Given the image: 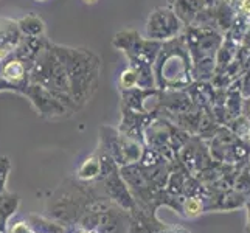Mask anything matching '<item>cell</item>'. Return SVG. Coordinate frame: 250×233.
<instances>
[{"label": "cell", "instance_id": "6da1fadb", "mask_svg": "<svg viewBox=\"0 0 250 233\" xmlns=\"http://www.w3.org/2000/svg\"><path fill=\"white\" fill-rule=\"evenodd\" d=\"M25 75V67L21 61H10L3 67V78L10 81H19Z\"/></svg>", "mask_w": 250, "mask_h": 233}, {"label": "cell", "instance_id": "5b68a950", "mask_svg": "<svg viewBox=\"0 0 250 233\" xmlns=\"http://www.w3.org/2000/svg\"><path fill=\"white\" fill-rule=\"evenodd\" d=\"M239 8H241V11H243V13L250 14V0H241Z\"/></svg>", "mask_w": 250, "mask_h": 233}, {"label": "cell", "instance_id": "52a82bcc", "mask_svg": "<svg viewBox=\"0 0 250 233\" xmlns=\"http://www.w3.org/2000/svg\"><path fill=\"white\" fill-rule=\"evenodd\" d=\"M81 233H97V232H93V230H84V232H81Z\"/></svg>", "mask_w": 250, "mask_h": 233}, {"label": "cell", "instance_id": "9c48e42d", "mask_svg": "<svg viewBox=\"0 0 250 233\" xmlns=\"http://www.w3.org/2000/svg\"><path fill=\"white\" fill-rule=\"evenodd\" d=\"M38 2H45V0H38Z\"/></svg>", "mask_w": 250, "mask_h": 233}, {"label": "cell", "instance_id": "3957f363", "mask_svg": "<svg viewBox=\"0 0 250 233\" xmlns=\"http://www.w3.org/2000/svg\"><path fill=\"white\" fill-rule=\"evenodd\" d=\"M120 84H122V87H125V89L135 87V85L139 84V75H137L134 68L129 67L122 73V76H120Z\"/></svg>", "mask_w": 250, "mask_h": 233}, {"label": "cell", "instance_id": "8992f818", "mask_svg": "<svg viewBox=\"0 0 250 233\" xmlns=\"http://www.w3.org/2000/svg\"><path fill=\"white\" fill-rule=\"evenodd\" d=\"M8 53H10V50H8L6 47H3V45H0V61H2V59H5Z\"/></svg>", "mask_w": 250, "mask_h": 233}, {"label": "cell", "instance_id": "ba28073f", "mask_svg": "<svg viewBox=\"0 0 250 233\" xmlns=\"http://www.w3.org/2000/svg\"><path fill=\"white\" fill-rule=\"evenodd\" d=\"M84 2H87V3H95L97 0H84Z\"/></svg>", "mask_w": 250, "mask_h": 233}, {"label": "cell", "instance_id": "7a4b0ae2", "mask_svg": "<svg viewBox=\"0 0 250 233\" xmlns=\"http://www.w3.org/2000/svg\"><path fill=\"white\" fill-rule=\"evenodd\" d=\"M21 28L27 33L28 36L34 38V36H39V34L44 31V23H42V21L38 19V17L30 16L21 22Z\"/></svg>", "mask_w": 250, "mask_h": 233}, {"label": "cell", "instance_id": "277c9868", "mask_svg": "<svg viewBox=\"0 0 250 233\" xmlns=\"http://www.w3.org/2000/svg\"><path fill=\"white\" fill-rule=\"evenodd\" d=\"M202 210V205L197 199H188L187 204H185V212L188 216H196V214H199Z\"/></svg>", "mask_w": 250, "mask_h": 233}]
</instances>
